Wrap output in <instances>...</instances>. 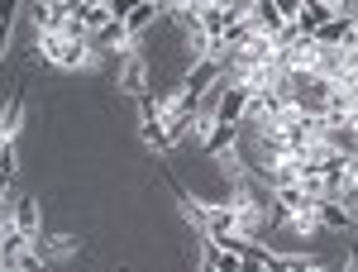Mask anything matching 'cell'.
Listing matches in <instances>:
<instances>
[{"label": "cell", "instance_id": "9a60e30c", "mask_svg": "<svg viewBox=\"0 0 358 272\" xmlns=\"http://www.w3.org/2000/svg\"><path fill=\"white\" fill-rule=\"evenodd\" d=\"M106 5H110V15H115V20H124V15H129V10H134L138 0H106Z\"/></svg>", "mask_w": 358, "mask_h": 272}, {"label": "cell", "instance_id": "e0dca14e", "mask_svg": "<svg viewBox=\"0 0 358 272\" xmlns=\"http://www.w3.org/2000/svg\"><path fill=\"white\" fill-rule=\"evenodd\" d=\"M86 5H106V0H86Z\"/></svg>", "mask_w": 358, "mask_h": 272}, {"label": "cell", "instance_id": "8992f818", "mask_svg": "<svg viewBox=\"0 0 358 272\" xmlns=\"http://www.w3.org/2000/svg\"><path fill=\"white\" fill-rule=\"evenodd\" d=\"M38 253H43V258H48V268H53V263H67V258H77V248H82V239H77V234H38Z\"/></svg>", "mask_w": 358, "mask_h": 272}, {"label": "cell", "instance_id": "8fae6325", "mask_svg": "<svg viewBox=\"0 0 358 272\" xmlns=\"http://www.w3.org/2000/svg\"><path fill=\"white\" fill-rule=\"evenodd\" d=\"M15 272H48V258H43L38 248H24V253L15 258Z\"/></svg>", "mask_w": 358, "mask_h": 272}, {"label": "cell", "instance_id": "52a82bcc", "mask_svg": "<svg viewBox=\"0 0 358 272\" xmlns=\"http://www.w3.org/2000/svg\"><path fill=\"white\" fill-rule=\"evenodd\" d=\"M20 129H24V91H10L0 110V138H20Z\"/></svg>", "mask_w": 358, "mask_h": 272}, {"label": "cell", "instance_id": "5b68a950", "mask_svg": "<svg viewBox=\"0 0 358 272\" xmlns=\"http://www.w3.org/2000/svg\"><path fill=\"white\" fill-rule=\"evenodd\" d=\"M158 20H167L163 10H158L153 0H138L134 10L124 15V29H129V38H134V43H143V38H148V29L158 24Z\"/></svg>", "mask_w": 358, "mask_h": 272}, {"label": "cell", "instance_id": "d6986e66", "mask_svg": "<svg viewBox=\"0 0 358 272\" xmlns=\"http://www.w3.org/2000/svg\"><path fill=\"white\" fill-rule=\"evenodd\" d=\"M354 34H358V15H354Z\"/></svg>", "mask_w": 358, "mask_h": 272}, {"label": "cell", "instance_id": "9c48e42d", "mask_svg": "<svg viewBox=\"0 0 358 272\" xmlns=\"http://www.w3.org/2000/svg\"><path fill=\"white\" fill-rule=\"evenodd\" d=\"M24 0H0V57L10 53V38H15V20H20Z\"/></svg>", "mask_w": 358, "mask_h": 272}, {"label": "cell", "instance_id": "2e32d148", "mask_svg": "<svg viewBox=\"0 0 358 272\" xmlns=\"http://www.w3.org/2000/svg\"><path fill=\"white\" fill-rule=\"evenodd\" d=\"M344 67H349V72H354V77H358V43H354V48H349V53H344Z\"/></svg>", "mask_w": 358, "mask_h": 272}, {"label": "cell", "instance_id": "30bf717a", "mask_svg": "<svg viewBox=\"0 0 358 272\" xmlns=\"http://www.w3.org/2000/svg\"><path fill=\"white\" fill-rule=\"evenodd\" d=\"M115 15H110V5H86V15H82V24H86V38H96L101 29L110 24Z\"/></svg>", "mask_w": 358, "mask_h": 272}, {"label": "cell", "instance_id": "4fadbf2b", "mask_svg": "<svg viewBox=\"0 0 358 272\" xmlns=\"http://www.w3.org/2000/svg\"><path fill=\"white\" fill-rule=\"evenodd\" d=\"M301 5H306V0H277V15H282V20L292 24V20L301 15Z\"/></svg>", "mask_w": 358, "mask_h": 272}, {"label": "cell", "instance_id": "ac0fdd59", "mask_svg": "<svg viewBox=\"0 0 358 272\" xmlns=\"http://www.w3.org/2000/svg\"><path fill=\"white\" fill-rule=\"evenodd\" d=\"M48 5H67V0H48Z\"/></svg>", "mask_w": 358, "mask_h": 272}, {"label": "cell", "instance_id": "ba28073f", "mask_svg": "<svg viewBox=\"0 0 358 272\" xmlns=\"http://www.w3.org/2000/svg\"><path fill=\"white\" fill-rule=\"evenodd\" d=\"M315 220H320V229H354V220L344 215V206L339 201H315Z\"/></svg>", "mask_w": 358, "mask_h": 272}, {"label": "cell", "instance_id": "ffe728a7", "mask_svg": "<svg viewBox=\"0 0 358 272\" xmlns=\"http://www.w3.org/2000/svg\"><path fill=\"white\" fill-rule=\"evenodd\" d=\"M0 272H15V268H0Z\"/></svg>", "mask_w": 358, "mask_h": 272}, {"label": "cell", "instance_id": "277c9868", "mask_svg": "<svg viewBox=\"0 0 358 272\" xmlns=\"http://www.w3.org/2000/svg\"><path fill=\"white\" fill-rule=\"evenodd\" d=\"M315 43H320V48H344V53H349V48L358 43V34H354V20H339V15H330L325 24L315 29Z\"/></svg>", "mask_w": 358, "mask_h": 272}, {"label": "cell", "instance_id": "3957f363", "mask_svg": "<svg viewBox=\"0 0 358 272\" xmlns=\"http://www.w3.org/2000/svg\"><path fill=\"white\" fill-rule=\"evenodd\" d=\"M120 91H124V96L148 91V53H143V43L120 57Z\"/></svg>", "mask_w": 358, "mask_h": 272}, {"label": "cell", "instance_id": "7c38bea8", "mask_svg": "<svg viewBox=\"0 0 358 272\" xmlns=\"http://www.w3.org/2000/svg\"><path fill=\"white\" fill-rule=\"evenodd\" d=\"M330 5V15H339V20H354L358 15V0H325Z\"/></svg>", "mask_w": 358, "mask_h": 272}, {"label": "cell", "instance_id": "7a4b0ae2", "mask_svg": "<svg viewBox=\"0 0 358 272\" xmlns=\"http://www.w3.org/2000/svg\"><path fill=\"white\" fill-rule=\"evenodd\" d=\"M10 220H15V234H24L29 244H38V234H43V206H38V196H15Z\"/></svg>", "mask_w": 358, "mask_h": 272}, {"label": "cell", "instance_id": "6da1fadb", "mask_svg": "<svg viewBox=\"0 0 358 272\" xmlns=\"http://www.w3.org/2000/svg\"><path fill=\"white\" fill-rule=\"evenodd\" d=\"M138 138H143V148L148 153H167L172 148V134H167L163 124V110H158V96L153 91H138Z\"/></svg>", "mask_w": 358, "mask_h": 272}, {"label": "cell", "instance_id": "5bb4252c", "mask_svg": "<svg viewBox=\"0 0 358 272\" xmlns=\"http://www.w3.org/2000/svg\"><path fill=\"white\" fill-rule=\"evenodd\" d=\"M196 272H220V268H215V248L206 244V239H201V268H196Z\"/></svg>", "mask_w": 358, "mask_h": 272}]
</instances>
